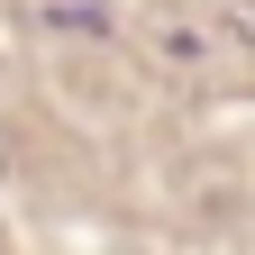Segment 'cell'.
I'll return each mask as SVG.
<instances>
[{"label": "cell", "instance_id": "1", "mask_svg": "<svg viewBox=\"0 0 255 255\" xmlns=\"http://www.w3.org/2000/svg\"><path fill=\"white\" fill-rule=\"evenodd\" d=\"M146 46H155V64H173V73H210V82H228L237 64H246V46H237V27H219V18H155L146 27Z\"/></svg>", "mask_w": 255, "mask_h": 255}, {"label": "cell", "instance_id": "2", "mask_svg": "<svg viewBox=\"0 0 255 255\" xmlns=\"http://www.w3.org/2000/svg\"><path fill=\"white\" fill-rule=\"evenodd\" d=\"M46 27H82V37H110V0H27Z\"/></svg>", "mask_w": 255, "mask_h": 255}]
</instances>
